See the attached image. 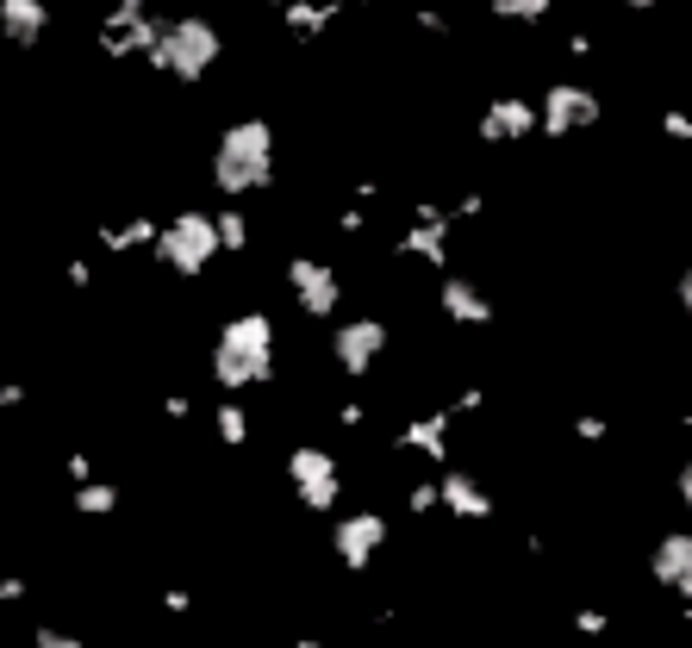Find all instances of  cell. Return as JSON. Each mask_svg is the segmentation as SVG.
<instances>
[{
	"instance_id": "1",
	"label": "cell",
	"mask_w": 692,
	"mask_h": 648,
	"mask_svg": "<svg viewBox=\"0 0 692 648\" xmlns=\"http://www.w3.org/2000/svg\"><path fill=\"white\" fill-rule=\"evenodd\" d=\"M212 175H219V188H225V193L263 188V181L275 175V132L263 125V119H250V125H231V132H225V150H219V163H212Z\"/></svg>"
},
{
	"instance_id": "2",
	"label": "cell",
	"mask_w": 692,
	"mask_h": 648,
	"mask_svg": "<svg viewBox=\"0 0 692 648\" xmlns=\"http://www.w3.org/2000/svg\"><path fill=\"white\" fill-rule=\"evenodd\" d=\"M537 113H543V132L549 137L587 132V125H599V94L593 88H580V81H556V88L537 100Z\"/></svg>"
},
{
	"instance_id": "3",
	"label": "cell",
	"mask_w": 692,
	"mask_h": 648,
	"mask_svg": "<svg viewBox=\"0 0 692 648\" xmlns=\"http://www.w3.org/2000/svg\"><path fill=\"white\" fill-rule=\"evenodd\" d=\"M219 244H225V237H219V219H207V212H188V219H175V225L163 231V256H169L175 268H188V275H200Z\"/></svg>"
},
{
	"instance_id": "4",
	"label": "cell",
	"mask_w": 692,
	"mask_h": 648,
	"mask_svg": "<svg viewBox=\"0 0 692 648\" xmlns=\"http://www.w3.org/2000/svg\"><path fill=\"white\" fill-rule=\"evenodd\" d=\"M163 57H169V69L175 76H207L212 69V57H219V32H212L207 20H181L169 32V38H163Z\"/></svg>"
},
{
	"instance_id": "5",
	"label": "cell",
	"mask_w": 692,
	"mask_h": 648,
	"mask_svg": "<svg viewBox=\"0 0 692 648\" xmlns=\"http://www.w3.org/2000/svg\"><path fill=\"white\" fill-rule=\"evenodd\" d=\"M288 474H293V487H300V499H306L312 512H331V505H337V493H344L337 461H331L325 449H293Z\"/></svg>"
},
{
	"instance_id": "6",
	"label": "cell",
	"mask_w": 692,
	"mask_h": 648,
	"mask_svg": "<svg viewBox=\"0 0 692 648\" xmlns=\"http://www.w3.org/2000/svg\"><path fill=\"white\" fill-rule=\"evenodd\" d=\"M331 349H337V368H344V375H368L375 356L387 349V324L381 319H349Z\"/></svg>"
},
{
	"instance_id": "7",
	"label": "cell",
	"mask_w": 692,
	"mask_h": 648,
	"mask_svg": "<svg viewBox=\"0 0 692 648\" xmlns=\"http://www.w3.org/2000/svg\"><path fill=\"white\" fill-rule=\"evenodd\" d=\"M288 281H293V293H300V305H306L312 319H325V312H337V300H344V281H337V268H325V262H288Z\"/></svg>"
},
{
	"instance_id": "8",
	"label": "cell",
	"mask_w": 692,
	"mask_h": 648,
	"mask_svg": "<svg viewBox=\"0 0 692 648\" xmlns=\"http://www.w3.org/2000/svg\"><path fill=\"white\" fill-rule=\"evenodd\" d=\"M537 125H543V113L531 100H487V113H481L487 144H518V137H531Z\"/></svg>"
},
{
	"instance_id": "9",
	"label": "cell",
	"mask_w": 692,
	"mask_h": 648,
	"mask_svg": "<svg viewBox=\"0 0 692 648\" xmlns=\"http://www.w3.org/2000/svg\"><path fill=\"white\" fill-rule=\"evenodd\" d=\"M219 349H231V356H244V362H256V368H275V362H269V349H275V324L263 319V312H244V319H231V324H225Z\"/></svg>"
},
{
	"instance_id": "10",
	"label": "cell",
	"mask_w": 692,
	"mask_h": 648,
	"mask_svg": "<svg viewBox=\"0 0 692 648\" xmlns=\"http://www.w3.org/2000/svg\"><path fill=\"white\" fill-rule=\"evenodd\" d=\"M375 549H387V517L381 512H356L337 524V555H344L349 568H362Z\"/></svg>"
},
{
	"instance_id": "11",
	"label": "cell",
	"mask_w": 692,
	"mask_h": 648,
	"mask_svg": "<svg viewBox=\"0 0 692 648\" xmlns=\"http://www.w3.org/2000/svg\"><path fill=\"white\" fill-rule=\"evenodd\" d=\"M649 568H655V580H661V586H673L680 599H692V536H661Z\"/></svg>"
},
{
	"instance_id": "12",
	"label": "cell",
	"mask_w": 692,
	"mask_h": 648,
	"mask_svg": "<svg viewBox=\"0 0 692 648\" xmlns=\"http://www.w3.org/2000/svg\"><path fill=\"white\" fill-rule=\"evenodd\" d=\"M437 305H443V312H449L456 324H487V319H493V300H487L475 281H461V275H449V281L437 287Z\"/></svg>"
},
{
	"instance_id": "13",
	"label": "cell",
	"mask_w": 692,
	"mask_h": 648,
	"mask_svg": "<svg viewBox=\"0 0 692 648\" xmlns=\"http://www.w3.org/2000/svg\"><path fill=\"white\" fill-rule=\"evenodd\" d=\"M437 499H443V505H449L456 517H487V512H493V499H487V487H481L475 474H443Z\"/></svg>"
},
{
	"instance_id": "14",
	"label": "cell",
	"mask_w": 692,
	"mask_h": 648,
	"mask_svg": "<svg viewBox=\"0 0 692 648\" xmlns=\"http://www.w3.org/2000/svg\"><path fill=\"white\" fill-rule=\"evenodd\" d=\"M0 25H7L13 44H32L44 32V7L38 0H0Z\"/></svg>"
},
{
	"instance_id": "15",
	"label": "cell",
	"mask_w": 692,
	"mask_h": 648,
	"mask_svg": "<svg viewBox=\"0 0 692 648\" xmlns=\"http://www.w3.org/2000/svg\"><path fill=\"white\" fill-rule=\"evenodd\" d=\"M443 437H449V424L443 418H418L412 431H405V443H412L418 456H443Z\"/></svg>"
},
{
	"instance_id": "16",
	"label": "cell",
	"mask_w": 692,
	"mask_h": 648,
	"mask_svg": "<svg viewBox=\"0 0 692 648\" xmlns=\"http://www.w3.org/2000/svg\"><path fill=\"white\" fill-rule=\"evenodd\" d=\"M487 7H493L500 20H543V13H549L556 0H487Z\"/></svg>"
},
{
	"instance_id": "17",
	"label": "cell",
	"mask_w": 692,
	"mask_h": 648,
	"mask_svg": "<svg viewBox=\"0 0 692 648\" xmlns=\"http://www.w3.org/2000/svg\"><path fill=\"white\" fill-rule=\"evenodd\" d=\"M661 132H668L673 144H687V150H692V113H668V119H661Z\"/></svg>"
},
{
	"instance_id": "18",
	"label": "cell",
	"mask_w": 692,
	"mask_h": 648,
	"mask_svg": "<svg viewBox=\"0 0 692 648\" xmlns=\"http://www.w3.org/2000/svg\"><path fill=\"white\" fill-rule=\"evenodd\" d=\"M81 512H113V487H88V493H81Z\"/></svg>"
},
{
	"instance_id": "19",
	"label": "cell",
	"mask_w": 692,
	"mask_h": 648,
	"mask_svg": "<svg viewBox=\"0 0 692 648\" xmlns=\"http://www.w3.org/2000/svg\"><path fill=\"white\" fill-rule=\"evenodd\" d=\"M219 431H225L231 443H244V412H237V405H225V412H219Z\"/></svg>"
},
{
	"instance_id": "20",
	"label": "cell",
	"mask_w": 692,
	"mask_h": 648,
	"mask_svg": "<svg viewBox=\"0 0 692 648\" xmlns=\"http://www.w3.org/2000/svg\"><path fill=\"white\" fill-rule=\"evenodd\" d=\"M219 237L237 249V244H244V219H237V212H231V219H219Z\"/></svg>"
},
{
	"instance_id": "21",
	"label": "cell",
	"mask_w": 692,
	"mask_h": 648,
	"mask_svg": "<svg viewBox=\"0 0 692 648\" xmlns=\"http://www.w3.org/2000/svg\"><path fill=\"white\" fill-rule=\"evenodd\" d=\"M673 293H680V312H687V324H692V262L680 268V287H673Z\"/></svg>"
},
{
	"instance_id": "22",
	"label": "cell",
	"mask_w": 692,
	"mask_h": 648,
	"mask_svg": "<svg viewBox=\"0 0 692 648\" xmlns=\"http://www.w3.org/2000/svg\"><path fill=\"white\" fill-rule=\"evenodd\" d=\"M673 487H680V499H687V512H692V456L680 461V474H673Z\"/></svg>"
},
{
	"instance_id": "23",
	"label": "cell",
	"mask_w": 692,
	"mask_h": 648,
	"mask_svg": "<svg viewBox=\"0 0 692 648\" xmlns=\"http://www.w3.org/2000/svg\"><path fill=\"white\" fill-rule=\"evenodd\" d=\"M574 624H580V629H587V636H599V629H605V611H580Z\"/></svg>"
},
{
	"instance_id": "24",
	"label": "cell",
	"mask_w": 692,
	"mask_h": 648,
	"mask_svg": "<svg viewBox=\"0 0 692 648\" xmlns=\"http://www.w3.org/2000/svg\"><path fill=\"white\" fill-rule=\"evenodd\" d=\"M574 431H580V437H587V443H599V437H605V418H580Z\"/></svg>"
},
{
	"instance_id": "25",
	"label": "cell",
	"mask_w": 692,
	"mask_h": 648,
	"mask_svg": "<svg viewBox=\"0 0 692 648\" xmlns=\"http://www.w3.org/2000/svg\"><path fill=\"white\" fill-rule=\"evenodd\" d=\"M38 643H44V648H76V643H69V636H57V629H44Z\"/></svg>"
},
{
	"instance_id": "26",
	"label": "cell",
	"mask_w": 692,
	"mask_h": 648,
	"mask_svg": "<svg viewBox=\"0 0 692 648\" xmlns=\"http://www.w3.org/2000/svg\"><path fill=\"white\" fill-rule=\"evenodd\" d=\"M630 7H636V13H643V7H655V0H630Z\"/></svg>"
},
{
	"instance_id": "27",
	"label": "cell",
	"mask_w": 692,
	"mask_h": 648,
	"mask_svg": "<svg viewBox=\"0 0 692 648\" xmlns=\"http://www.w3.org/2000/svg\"><path fill=\"white\" fill-rule=\"evenodd\" d=\"M269 7H293V0H269Z\"/></svg>"
},
{
	"instance_id": "28",
	"label": "cell",
	"mask_w": 692,
	"mask_h": 648,
	"mask_svg": "<svg viewBox=\"0 0 692 648\" xmlns=\"http://www.w3.org/2000/svg\"><path fill=\"white\" fill-rule=\"evenodd\" d=\"M687 431H692V418H687Z\"/></svg>"
}]
</instances>
